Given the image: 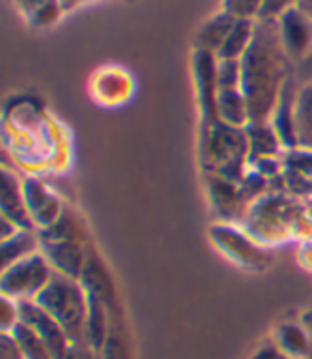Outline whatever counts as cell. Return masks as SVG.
<instances>
[{"mask_svg": "<svg viewBox=\"0 0 312 359\" xmlns=\"http://www.w3.org/2000/svg\"><path fill=\"white\" fill-rule=\"evenodd\" d=\"M240 90L248 103L250 122H270L295 65L283 50L278 20H255V36L240 58Z\"/></svg>", "mask_w": 312, "mask_h": 359, "instance_id": "cell-1", "label": "cell"}, {"mask_svg": "<svg viewBox=\"0 0 312 359\" xmlns=\"http://www.w3.org/2000/svg\"><path fill=\"white\" fill-rule=\"evenodd\" d=\"M34 302L65 330L71 344H83L86 321H88V299L73 278L54 272L50 283L34 297Z\"/></svg>", "mask_w": 312, "mask_h": 359, "instance_id": "cell-2", "label": "cell"}, {"mask_svg": "<svg viewBox=\"0 0 312 359\" xmlns=\"http://www.w3.org/2000/svg\"><path fill=\"white\" fill-rule=\"evenodd\" d=\"M52 269L48 265V261L41 255H30L18 263H13L11 267L5 269L3 274V293L5 297L11 299H34L43 287H46L52 278Z\"/></svg>", "mask_w": 312, "mask_h": 359, "instance_id": "cell-3", "label": "cell"}, {"mask_svg": "<svg viewBox=\"0 0 312 359\" xmlns=\"http://www.w3.org/2000/svg\"><path fill=\"white\" fill-rule=\"evenodd\" d=\"M283 50L293 65H299L312 50V22L295 7L278 20Z\"/></svg>", "mask_w": 312, "mask_h": 359, "instance_id": "cell-4", "label": "cell"}, {"mask_svg": "<svg viewBox=\"0 0 312 359\" xmlns=\"http://www.w3.org/2000/svg\"><path fill=\"white\" fill-rule=\"evenodd\" d=\"M3 216L18 229L32 227V216L26 205L24 191L20 189L18 177H13L9 171H3Z\"/></svg>", "mask_w": 312, "mask_h": 359, "instance_id": "cell-5", "label": "cell"}, {"mask_svg": "<svg viewBox=\"0 0 312 359\" xmlns=\"http://www.w3.org/2000/svg\"><path fill=\"white\" fill-rule=\"evenodd\" d=\"M244 130L248 140V158L252 163L261 158H274L283 148L278 135L270 122H248Z\"/></svg>", "mask_w": 312, "mask_h": 359, "instance_id": "cell-6", "label": "cell"}, {"mask_svg": "<svg viewBox=\"0 0 312 359\" xmlns=\"http://www.w3.org/2000/svg\"><path fill=\"white\" fill-rule=\"evenodd\" d=\"M240 18L231 15L229 11H222L218 15H214L210 22H205L201 26V30L197 32V39H195V45L197 50L201 52H208V54H218V50L222 48V43L229 36L231 28L236 26Z\"/></svg>", "mask_w": 312, "mask_h": 359, "instance_id": "cell-7", "label": "cell"}, {"mask_svg": "<svg viewBox=\"0 0 312 359\" xmlns=\"http://www.w3.org/2000/svg\"><path fill=\"white\" fill-rule=\"evenodd\" d=\"M26 205L30 210L32 220H36L43 227H52L58 218V201L43 189L34 180H28L26 189H24Z\"/></svg>", "mask_w": 312, "mask_h": 359, "instance_id": "cell-8", "label": "cell"}, {"mask_svg": "<svg viewBox=\"0 0 312 359\" xmlns=\"http://www.w3.org/2000/svg\"><path fill=\"white\" fill-rule=\"evenodd\" d=\"M216 114L218 118L236 128H244L250 122L248 103L240 88L233 90H216Z\"/></svg>", "mask_w": 312, "mask_h": 359, "instance_id": "cell-9", "label": "cell"}, {"mask_svg": "<svg viewBox=\"0 0 312 359\" xmlns=\"http://www.w3.org/2000/svg\"><path fill=\"white\" fill-rule=\"evenodd\" d=\"M295 128L301 150H312V81L299 86L295 97Z\"/></svg>", "mask_w": 312, "mask_h": 359, "instance_id": "cell-10", "label": "cell"}, {"mask_svg": "<svg viewBox=\"0 0 312 359\" xmlns=\"http://www.w3.org/2000/svg\"><path fill=\"white\" fill-rule=\"evenodd\" d=\"M255 36V20H238L236 26L231 28L229 36L222 43L216 58L218 60H240L246 50L250 48Z\"/></svg>", "mask_w": 312, "mask_h": 359, "instance_id": "cell-11", "label": "cell"}, {"mask_svg": "<svg viewBox=\"0 0 312 359\" xmlns=\"http://www.w3.org/2000/svg\"><path fill=\"white\" fill-rule=\"evenodd\" d=\"M48 255H50V261L56 265V269L60 274H65L69 278H75V276L81 274L83 252L75 242L65 240V242L48 244Z\"/></svg>", "mask_w": 312, "mask_h": 359, "instance_id": "cell-12", "label": "cell"}, {"mask_svg": "<svg viewBox=\"0 0 312 359\" xmlns=\"http://www.w3.org/2000/svg\"><path fill=\"white\" fill-rule=\"evenodd\" d=\"M11 338L15 340L22 359H54V355L43 344V340L22 321L11 330Z\"/></svg>", "mask_w": 312, "mask_h": 359, "instance_id": "cell-13", "label": "cell"}, {"mask_svg": "<svg viewBox=\"0 0 312 359\" xmlns=\"http://www.w3.org/2000/svg\"><path fill=\"white\" fill-rule=\"evenodd\" d=\"M34 250H36V240L32 238V233L28 229H18L9 240L3 242V269L34 255Z\"/></svg>", "mask_w": 312, "mask_h": 359, "instance_id": "cell-14", "label": "cell"}, {"mask_svg": "<svg viewBox=\"0 0 312 359\" xmlns=\"http://www.w3.org/2000/svg\"><path fill=\"white\" fill-rule=\"evenodd\" d=\"M242 83L240 60H218L216 58V90H233Z\"/></svg>", "mask_w": 312, "mask_h": 359, "instance_id": "cell-15", "label": "cell"}, {"mask_svg": "<svg viewBox=\"0 0 312 359\" xmlns=\"http://www.w3.org/2000/svg\"><path fill=\"white\" fill-rule=\"evenodd\" d=\"M62 11L65 9L60 5V0H46V3H41L28 18H30V24H34V26H50V24L58 22Z\"/></svg>", "mask_w": 312, "mask_h": 359, "instance_id": "cell-16", "label": "cell"}, {"mask_svg": "<svg viewBox=\"0 0 312 359\" xmlns=\"http://www.w3.org/2000/svg\"><path fill=\"white\" fill-rule=\"evenodd\" d=\"M280 346L285 351H289L291 355H297V357L308 353V340H306V336L301 334V330L291 327V325H287V327L280 330Z\"/></svg>", "mask_w": 312, "mask_h": 359, "instance_id": "cell-17", "label": "cell"}, {"mask_svg": "<svg viewBox=\"0 0 312 359\" xmlns=\"http://www.w3.org/2000/svg\"><path fill=\"white\" fill-rule=\"evenodd\" d=\"M299 0H263L257 20H280L287 11L295 9Z\"/></svg>", "mask_w": 312, "mask_h": 359, "instance_id": "cell-18", "label": "cell"}, {"mask_svg": "<svg viewBox=\"0 0 312 359\" xmlns=\"http://www.w3.org/2000/svg\"><path fill=\"white\" fill-rule=\"evenodd\" d=\"M263 0H225V11L240 20H257Z\"/></svg>", "mask_w": 312, "mask_h": 359, "instance_id": "cell-19", "label": "cell"}, {"mask_svg": "<svg viewBox=\"0 0 312 359\" xmlns=\"http://www.w3.org/2000/svg\"><path fill=\"white\" fill-rule=\"evenodd\" d=\"M295 81L299 86L312 81V50H310V54L299 65H295Z\"/></svg>", "mask_w": 312, "mask_h": 359, "instance_id": "cell-20", "label": "cell"}, {"mask_svg": "<svg viewBox=\"0 0 312 359\" xmlns=\"http://www.w3.org/2000/svg\"><path fill=\"white\" fill-rule=\"evenodd\" d=\"M252 359H285V357H283V353L276 346H263Z\"/></svg>", "mask_w": 312, "mask_h": 359, "instance_id": "cell-21", "label": "cell"}, {"mask_svg": "<svg viewBox=\"0 0 312 359\" xmlns=\"http://www.w3.org/2000/svg\"><path fill=\"white\" fill-rule=\"evenodd\" d=\"M15 3L20 5V9H22L26 15H30V13H32L41 3H46V0H15Z\"/></svg>", "mask_w": 312, "mask_h": 359, "instance_id": "cell-22", "label": "cell"}, {"mask_svg": "<svg viewBox=\"0 0 312 359\" xmlns=\"http://www.w3.org/2000/svg\"><path fill=\"white\" fill-rule=\"evenodd\" d=\"M297 9L312 22V0H299V3H297Z\"/></svg>", "mask_w": 312, "mask_h": 359, "instance_id": "cell-23", "label": "cell"}, {"mask_svg": "<svg viewBox=\"0 0 312 359\" xmlns=\"http://www.w3.org/2000/svg\"><path fill=\"white\" fill-rule=\"evenodd\" d=\"M77 3H81V0H60V5H62L65 11H67V9H73Z\"/></svg>", "mask_w": 312, "mask_h": 359, "instance_id": "cell-24", "label": "cell"}]
</instances>
